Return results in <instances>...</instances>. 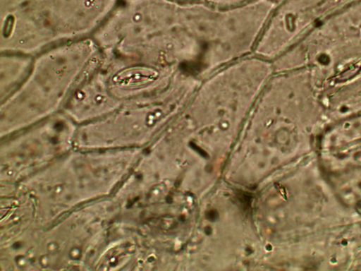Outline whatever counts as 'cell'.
<instances>
[{
    "mask_svg": "<svg viewBox=\"0 0 361 271\" xmlns=\"http://www.w3.org/2000/svg\"><path fill=\"white\" fill-rule=\"evenodd\" d=\"M209 4L219 7H233L243 5L255 0H205Z\"/></svg>",
    "mask_w": 361,
    "mask_h": 271,
    "instance_id": "4",
    "label": "cell"
},
{
    "mask_svg": "<svg viewBox=\"0 0 361 271\" xmlns=\"http://www.w3.org/2000/svg\"><path fill=\"white\" fill-rule=\"evenodd\" d=\"M181 1H204V0H178Z\"/></svg>",
    "mask_w": 361,
    "mask_h": 271,
    "instance_id": "6",
    "label": "cell"
},
{
    "mask_svg": "<svg viewBox=\"0 0 361 271\" xmlns=\"http://www.w3.org/2000/svg\"><path fill=\"white\" fill-rule=\"evenodd\" d=\"M302 5L304 6H309L312 4H313L314 2H320L323 0H310V1H305V0H300ZM329 1H333V3H343V2H345L348 0H328Z\"/></svg>",
    "mask_w": 361,
    "mask_h": 271,
    "instance_id": "5",
    "label": "cell"
},
{
    "mask_svg": "<svg viewBox=\"0 0 361 271\" xmlns=\"http://www.w3.org/2000/svg\"><path fill=\"white\" fill-rule=\"evenodd\" d=\"M118 0H0V52L35 56L91 37Z\"/></svg>",
    "mask_w": 361,
    "mask_h": 271,
    "instance_id": "2",
    "label": "cell"
},
{
    "mask_svg": "<svg viewBox=\"0 0 361 271\" xmlns=\"http://www.w3.org/2000/svg\"><path fill=\"white\" fill-rule=\"evenodd\" d=\"M33 56L18 53L1 52L0 56V100H6L27 76Z\"/></svg>",
    "mask_w": 361,
    "mask_h": 271,
    "instance_id": "3",
    "label": "cell"
},
{
    "mask_svg": "<svg viewBox=\"0 0 361 271\" xmlns=\"http://www.w3.org/2000/svg\"><path fill=\"white\" fill-rule=\"evenodd\" d=\"M100 54L96 42L88 37L34 56L23 82L1 102V133L7 135L63 111Z\"/></svg>",
    "mask_w": 361,
    "mask_h": 271,
    "instance_id": "1",
    "label": "cell"
},
{
    "mask_svg": "<svg viewBox=\"0 0 361 271\" xmlns=\"http://www.w3.org/2000/svg\"><path fill=\"white\" fill-rule=\"evenodd\" d=\"M274 1H276V2H277V3H279V2H280V1H282V0H274Z\"/></svg>",
    "mask_w": 361,
    "mask_h": 271,
    "instance_id": "7",
    "label": "cell"
}]
</instances>
